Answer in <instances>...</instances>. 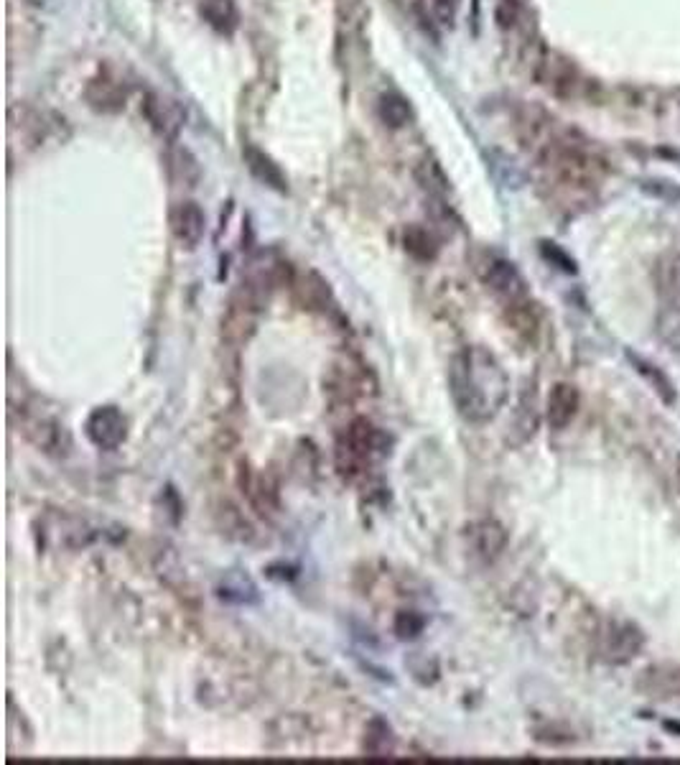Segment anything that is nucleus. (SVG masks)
I'll return each mask as SVG.
<instances>
[{"mask_svg": "<svg viewBox=\"0 0 680 765\" xmlns=\"http://www.w3.org/2000/svg\"><path fill=\"white\" fill-rule=\"evenodd\" d=\"M87 100H90L92 108L97 110H105V113H110V110H120L125 105V95L120 92V87L115 85V82H107V80H95L90 85V90H87Z\"/></svg>", "mask_w": 680, "mask_h": 765, "instance_id": "16", "label": "nucleus"}, {"mask_svg": "<svg viewBox=\"0 0 680 765\" xmlns=\"http://www.w3.org/2000/svg\"><path fill=\"white\" fill-rule=\"evenodd\" d=\"M242 159H245L250 174H253L258 182H263L265 187L270 189H276V192H286L288 189L286 174H283V169L276 164V161L270 159L268 153L260 151V148L255 146H245L242 148Z\"/></svg>", "mask_w": 680, "mask_h": 765, "instance_id": "10", "label": "nucleus"}, {"mask_svg": "<svg viewBox=\"0 0 680 765\" xmlns=\"http://www.w3.org/2000/svg\"><path fill=\"white\" fill-rule=\"evenodd\" d=\"M418 176H421V182H423V189H428L431 194H436V197H444L446 189H449V182H446V176L441 174V169L433 161H423L421 171H418Z\"/></svg>", "mask_w": 680, "mask_h": 765, "instance_id": "20", "label": "nucleus"}, {"mask_svg": "<svg viewBox=\"0 0 680 765\" xmlns=\"http://www.w3.org/2000/svg\"><path fill=\"white\" fill-rule=\"evenodd\" d=\"M423 625H426V620H423L421 615H416V612H403L395 628H398L400 638H416L423 630Z\"/></svg>", "mask_w": 680, "mask_h": 765, "instance_id": "21", "label": "nucleus"}, {"mask_svg": "<svg viewBox=\"0 0 680 765\" xmlns=\"http://www.w3.org/2000/svg\"><path fill=\"white\" fill-rule=\"evenodd\" d=\"M645 646V635L632 623H609L602 638V656L609 663H630Z\"/></svg>", "mask_w": 680, "mask_h": 765, "instance_id": "6", "label": "nucleus"}, {"mask_svg": "<svg viewBox=\"0 0 680 765\" xmlns=\"http://www.w3.org/2000/svg\"><path fill=\"white\" fill-rule=\"evenodd\" d=\"M143 115H146L153 131L161 138H169V141H174V138L179 136L186 120V113L179 102L169 95H161V92H151V95L146 97V102H143Z\"/></svg>", "mask_w": 680, "mask_h": 765, "instance_id": "4", "label": "nucleus"}, {"mask_svg": "<svg viewBox=\"0 0 680 765\" xmlns=\"http://www.w3.org/2000/svg\"><path fill=\"white\" fill-rule=\"evenodd\" d=\"M579 403L581 396L579 391H576V386H571V383H558V386H553L546 406V419L548 424H551V429H566V426L576 419V414H579Z\"/></svg>", "mask_w": 680, "mask_h": 765, "instance_id": "9", "label": "nucleus"}, {"mask_svg": "<svg viewBox=\"0 0 680 765\" xmlns=\"http://www.w3.org/2000/svg\"><path fill=\"white\" fill-rule=\"evenodd\" d=\"M204 21L220 34H232L237 29V3L235 0H202Z\"/></svg>", "mask_w": 680, "mask_h": 765, "instance_id": "14", "label": "nucleus"}, {"mask_svg": "<svg viewBox=\"0 0 680 765\" xmlns=\"http://www.w3.org/2000/svg\"><path fill=\"white\" fill-rule=\"evenodd\" d=\"M204 230H207V217L197 202H179L171 210V233L186 250H194L202 243Z\"/></svg>", "mask_w": 680, "mask_h": 765, "instance_id": "7", "label": "nucleus"}, {"mask_svg": "<svg viewBox=\"0 0 680 765\" xmlns=\"http://www.w3.org/2000/svg\"><path fill=\"white\" fill-rule=\"evenodd\" d=\"M459 11V0H433V13L439 18V23H451Z\"/></svg>", "mask_w": 680, "mask_h": 765, "instance_id": "22", "label": "nucleus"}, {"mask_svg": "<svg viewBox=\"0 0 680 765\" xmlns=\"http://www.w3.org/2000/svg\"><path fill=\"white\" fill-rule=\"evenodd\" d=\"M377 113H380V120L390 125V128H403L411 120V105L400 95H383Z\"/></svg>", "mask_w": 680, "mask_h": 765, "instance_id": "17", "label": "nucleus"}, {"mask_svg": "<svg viewBox=\"0 0 680 765\" xmlns=\"http://www.w3.org/2000/svg\"><path fill=\"white\" fill-rule=\"evenodd\" d=\"M449 391L454 406L472 424H487L510 396V378L487 347H464L451 357Z\"/></svg>", "mask_w": 680, "mask_h": 765, "instance_id": "1", "label": "nucleus"}, {"mask_svg": "<svg viewBox=\"0 0 680 765\" xmlns=\"http://www.w3.org/2000/svg\"><path fill=\"white\" fill-rule=\"evenodd\" d=\"M85 434L97 449L113 452L128 437V421L118 406H97L85 421Z\"/></svg>", "mask_w": 680, "mask_h": 765, "instance_id": "2", "label": "nucleus"}, {"mask_svg": "<svg viewBox=\"0 0 680 765\" xmlns=\"http://www.w3.org/2000/svg\"><path fill=\"white\" fill-rule=\"evenodd\" d=\"M655 284L665 304L680 306V253L665 255L655 268Z\"/></svg>", "mask_w": 680, "mask_h": 765, "instance_id": "13", "label": "nucleus"}, {"mask_svg": "<svg viewBox=\"0 0 680 765\" xmlns=\"http://www.w3.org/2000/svg\"><path fill=\"white\" fill-rule=\"evenodd\" d=\"M655 335L670 352L680 355V306L665 304V309L655 319Z\"/></svg>", "mask_w": 680, "mask_h": 765, "instance_id": "15", "label": "nucleus"}, {"mask_svg": "<svg viewBox=\"0 0 680 765\" xmlns=\"http://www.w3.org/2000/svg\"><path fill=\"white\" fill-rule=\"evenodd\" d=\"M540 85L548 87L556 97H574L581 90V74L568 59L558 54H546L538 67Z\"/></svg>", "mask_w": 680, "mask_h": 765, "instance_id": "5", "label": "nucleus"}, {"mask_svg": "<svg viewBox=\"0 0 680 765\" xmlns=\"http://www.w3.org/2000/svg\"><path fill=\"white\" fill-rule=\"evenodd\" d=\"M637 689L650 699L680 697V666H675V663H655V666L642 671Z\"/></svg>", "mask_w": 680, "mask_h": 765, "instance_id": "8", "label": "nucleus"}, {"mask_svg": "<svg viewBox=\"0 0 680 765\" xmlns=\"http://www.w3.org/2000/svg\"><path fill=\"white\" fill-rule=\"evenodd\" d=\"M474 551L484 561H495L507 546V531L497 521H482L472 528Z\"/></svg>", "mask_w": 680, "mask_h": 765, "instance_id": "11", "label": "nucleus"}, {"mask_svg": "<svg viewBox=\"0 0 680 765\" xmlns=\"http://www.w3.org/2000/svg\"><path fill=\"white\" fill-rule=\"evenodd\" d=\"M630 360H632V363H635V370H640V373L645 375L647 380H650L652 386H655V391H658L660 396L665 398V401H668V403H670V401H675L673 383H670V380L665 378V375L660 373V370L655 368V365L645 363V360H642V357H635V355H630Z\"/></svg>", "mask_w": 680, "mask_h": 765, "instance_id": "19", "label": "nucleus"}, {"mask_svg": "<svg viewBox=\"0 0 680 765\" xmlns=\"http://www.w3.org/2000/svg\"><path fill=\"white\" fill-rule=\"evenodd\" d=\"M405 250L416 255L418 261H431V258H436L439 245H436V240H433V235L428 233L426 227L413 225L405 230Z\"/></svg>", "mask_w": 680, "mask_h": 765, "instance_id": "18", "label": "nucleus"}, {"mask_svg": "<svg viewBox=\"0 0 680 765\" xmlns=\"http://www.w3.org/2000/svg\"><path fill=\"white\" fill-rule=\"evenodd\" d=\"M347 437H349V449H352V454H357V457L370 459L375 457V454H385V437L370 424V421L365 419L355 421V424L349 426Z\"/></svg>", "mask_w": 680, "mask_h": 765, "instance_id": "12", "label": "nucleus"}, {"mask_svg": "<svg viewBox=\"0 0 680 765\" xmlns=\"http://www.w3.org/2000/svg\"><path fill=\"white\" fill-rule=\"evenodd\" d=\"M482 281L495 291L500 299L510 301V304H520L528 296V284H525L523 273L518 266L505 258H489L482 268Z\"/></svg>", "mask_w": 680, "mask_h": 765, "instance_id": "3", "label": "nucleus"}]
</instances>
